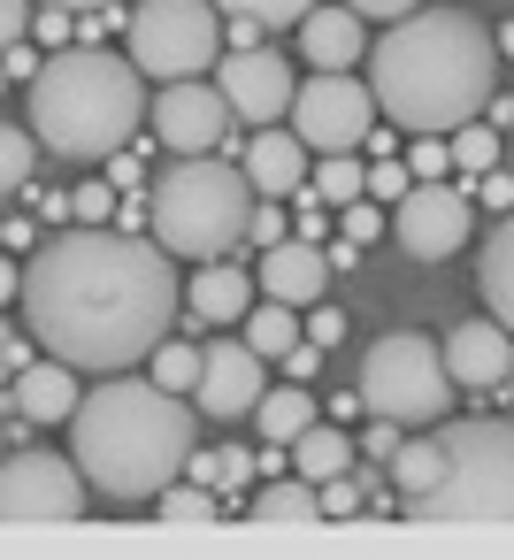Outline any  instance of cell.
<instances>
[{
	"instance_id": "obj_1",
	"label": "cell",
	"mask_w": 514,
	"mask_h": 560,
	"mask_svg": "<svg viewBox=\"0 0 514 560\" xmlns=\"http://www.w3.org/2000/svg\"><path fill=\"white\" fill-rule=\"evenodd\" d=\"M24 330L70 369H139L177 323V261L116 223H62L24 261Z\"/></svg>"
},
{
	"instance_id": "obj_2",
	"label": "cell",
	"mask_w": 514,
	"mask_h": 560,
	"mask_svg": "<svg viewBox=\"0 0 514 560\" xmlns=\"http://www.w3.org/2000/svg\"><path fill=\"white\" fill-rule=\"evenodd\" d=\"M369 93L392 131H453L499 93V39L468 9H407L369 47Z\"/></svg>"
},
{
	"instance_id": "obj_3",
	"label": "cell",
	"mask_w": 514,
	"mask_h": 560,
	"mask_svg": "<svg viewBox=\"0 0 514 560\" xmlns=\"http://www.w3.org/2000/svg\"><path fill=\"white\" fill-rule=\"evenodd\" d=\"M185 453H192L185 392H162L154 376H124V369L108 384L78 392L70 460L85 468L93 499H108V506H154V491L185 476Z\"/></svg>"
},
{
	"instance_id": "obj_4",
	"label": "cell",
	"mask_w": 514,
	"mask_h": 560,
	"mask_svg": "<svg viewBox=\"0 0 514 560\" xmlns=\"http://www.w3.org/2000/svg\"><path fill=\"white\" fill-rule=\"evenodd\" d=\"M147 124V78L139 62L108 47H55L32 78V131L62 162H108Z\"/></svg>"
},
{
	"instance_id": "obj_5",
	"label": "cell",
	"mask_w": 514,
	"mask_h": 560,
	"mask_svg": "<svg viewBox=\"0 0 514 560\" xmlns=\"http://www.w3.org/2000/svg\"><path fill=\"white\" fill-rule=\"evenodd\" d=\"M254 185L238 162L223 154H170L162 177H147V238L170 261H223L231 246H246V215H254Z\"/></svg>"
},
{
	"instance_id": "obj_6",
	"label": "cell",
	"mask_w": 514,
	"mask_h": 560,
	"mask_svg": "<svg viewBox=\"0 0 514 560\" xmlns=\"http://www.w3.org/2000/svg\"><path fill=\"white\" fill-rule=\"evenodd\" d=\"M445 483L422 499L414 522H514V415L437 422Z\"/></svg>"
},
{
	"instance_id": "obj_7",
	"label": "cell",
	"mask_w": 514,
	"mask_h": 560,
	"mask_svg": "<svg viewBox=\"0 0 514 560\" xmlns=\"http://www.w3.org/2000/svg\"><path fill=\"white\" fill-rule=\"evenodd\" d=\"M453 376H445V353L422 338V330H384L376 346H369V361H361V384H353V399L369 407V415H384V422H399V430H430V422H445L453 415Z\"/></svg>"
},
{
	"instance_id": "obj_8",
	"label": "cell",
	"mask_w": 514,
	"mask_h": 560,
	"mask_svg": "<svg viewBox=\"0 0 514 560\" xmlns=\"http://www.w3.org/2000/svg\"><path fill=\"white\" fill-rule=\"evenodd\" d=\"M131 62L139 78H200L223 62V9L215 0H139L131 9Z\"/></svg>"
},
{
	"instance_id": "obj_9",
	"label": "cell",
	"mask_w": 514,
	"mask_h": 560,
	"mask_svg": "<svg viewBox=\"0 0 514 560\" xmlns=\"http://www.w3.org/2000/svg\"><path fill=\"white\" fill-rule=\"evenodd\" d=\"M284 116H292V131H300L307 154H353L376 131V93L353 70H315V78L292 85V108Z\"/></svg>"
},
{
	"instance_id": "obj_10",
	"label": "cell",
	"mask_w": 514,
	"mask_h": 560,
	"mask_svg": "<svg viewBox=\"0 0 514 560\" xmlns=\"http://www.w3.org/2000/svg\"><path fill=\"white\" fill-rule=\"evenodd\" d=\"M93 483L62 453H9L0 460V522H85Z\"/></svg>"
},
{
	"instance_id": "obj_11",
	"label": "cell",
	"mask_w": 514,
	"mask_h": 560,
	"mask_svg": "<svg viewBox=\"0 0 514 560\" xmlns=\"http://www.w3.org/2000/svg\"><path fill=\"white\" fill-rule=\"evenodd\" d=\"M231 101L200 78H170L154 101H147V131L162 139V154H215L231 139Z\"/></svg>"
},
{
	"instance_id": "obj_12",
	"label": "cell",
	"mask_w": 514,
	"mask_h": 560,
	"mask_svg": "<svg viewBox=\"0 0 514 560\" xmlns=\"http://www.w3.org/2000/svg\"><path fill=\"white\" fill-rule=\"evenodd\" d=\"M468 231H476V208H468V192H453V185H407L399 200H392V238L414 254V261H445V254H460L468 246Z\"/></svg>"
},
{
	"instance_id": "obj_13",
	"label": "cell",
	"mask_w": 514,
	"mask_h": 560,
	"mask_svg": "<svg viewBox=\"0 0 514 560\" xmlns=\"http://www.w3.org/2000/svg\"><path fill=\"white\" fill-rule=\"evenodd\" d=\"M292 62L277 55V47H231L223 62H215V93L231 101V116L238 124H284V108H292Z\"/></svg>"
},
{
	"instance_id": "obj_14",
	"label": "cell",
	"mask_w": 514,
	"mask_h": 560,
	"mask_svg": "<svg viewBox=\"0 0 514 560\" xmlns=\"http://www.w3.org/2000/svg\"><path fill=\"white\" fill-rule=\"evenodd\" d=\"M261 392H269V361H261L246 338H215V346H200L192 407H200L208 422H238V415H254Z\"/></svg>"
},
{
	"instance_id": "obj_15",
	"label": "cell",
	"mask_w": 514,
	"mask_h": 560,
	"mask_svg": "<svg viewBox=\"0 0 514 560\" xmlns=\"http://www.w3.org/2000/svg\"><path fill=\"white\" fill-rule=\"evenodd\" d=\"M445 353V376L460 384V392H499L506 384V369H514V330L506 323H453V338L437 346Z\"/></svg>"
},
{
	"instance_id": "obj_16",
	"label": "cell",
	"mask_w": 514,
	"mask_h": 560,
	"mask_svg": "<svg viewBox=\"0 0 514 560\" xmlns=\"http://www.w3.org/2000/svg\"><path fill=\"white\" fill-rule=\"evenodd\" d=\"M292 32H300V62H315V70H353L369 55V16L346 9V0H315Z\"/></svg>"
},
{
	"instance_id": "obj_17",
	"label": "cell",
	"mask_w": 514,
	"mask_h": 560,
	"mask_svg": "<svg viewBox=\"0 0 514 560\" xmlns=\"http://www.w3.org/2000/svg\"><path fill=\"white\" fill-rule=\"evenodd\" d=\"M246 185L261 192V200H292L300 185H307V147H300V131L292 124H261L254 139H246Z\"/></svg>"
},
{
	"instance_id": "obj_18",
	"label": "cell",
	"mask_w": 514,
	"mask_h": 560,
	"mask_svg": "<svg viewBox=\"0 0 514 560\" xmlns=\"http://www.w3.org/2000/svg\"><path fill=\"white\" fill-rule=\"evenodd\" d=\"M323 284H330V254H323L315 238H277V246H261V292H269V300L307 307V300H323Z\"/></svg>"
},
{
	"instance_id": "obj_19",
	"label": "cell",
	"mask_w": 514,
	"mask_h": 560,
	"mask_svg": "<svg viewBox=\"0 0 514 560\" xmlns=\"http://www.w3.org/2000/svg\"><path fill=\"white\" fill-rule=\"evenodd\" d=\"M9 399H16V415L24 422H70L78 415V369L70 361H24L16 376H9Z\"/></svg>"
},
{
	"instance_id": "obj_20",
	"label": "cell",
	"mask_w": 514,
	"mask_h": 560,
	"mask_svg": "<svg viewBox=\"0 0 514 560\" xmlns=\"http://www.w3.org/2000/svg\"><path fill=\"white\" fill-rule=\"evenodd\" d=\"M384 483H392V506H399V514H422V499L445 483V445H437V430L399 438V453L384 460Z\"/></svg>"
},
{
	"instance_id": "obj_21",
	"label": "cell",
	"mask_w": 514,
	"mask_h": 560,
	"mask_svg": "<svg viewBox=\"0 0 514 560\" xmlns=\"http://www.w3.org/2000/svg\"><path fill=\"white\" fill-rule=\"evenodd\" d=\"M246 300H254V284H246V269L231 254L223 261H200L192 284H185V315L192 323H246Z\"/></svg>"
},
{
	"instance_id": "obj_22",
	"label": "cell",
	"mask_w": 514,
	"mask_h": 560,
	"mask_svg": "<svg viewBox=\"0 0 514 560\" xmlns=\"http://www.w3.org/2000/svg\"><path fill=\"white\" fill-rule=\"evenodd\" d=\"M476 292H483V307H491V323H506L514 330V208L491 223V238H483V261H476Z\"/></svg>"
},
{
	"instance_id": "obj_23",
	"label": "cell",
	"mask_w": 514,
	"mask_h": 560,
	"mask_svg": "<svg viewBox=\"0 0 514 560\" xmlns=\"http://www.w3.org/2000/svg\"><path fill=\"white\" fill-rule=\"evenodd\" d=\"M307 422H315V392H307L300 376H292V384H269V392L254 399V430H261L269 445H292Z\"/></svg>"
},
{
	"instance_id": "obj_24",
	"label": "cell",
	"mask_w": 514,
	"mask_h": 560,
	"mask_svg": "<svg viewBox=\"0 0 514 560\" xmlns=\"http://www.w3.org/2000/svg\"><path fill=\"white\" fill-rule=\"evenodd\" d=\"M284 453L300 460V476H307V483H330L338 468H353V438H346V430H323V422H307Z\"/></svg>"
},
{
	"instance_id": "obj_25",
	"label": "cell",
	"mask_w": 514,
	"mask_h": 560,
	"mask_svg": "<svg viewBox=\"0 0 514 560\" xmlns=\"http://www.w3.org/2000/svg\"><path fill=\"white\" fill-rule=\"evenodd\" d=\"M246 514H254V522H323V483H307V476L269 483V491H254Z\"/></svg>"
},
{
	"instance_id": "obj_26",
	"label": "cell",
	"mask_w": 514,
	"mask_h": 560,
	"mask_svg": "<svg viewBox=\"0 0 514 560\" xmlns=\"http://www.w3.org/2000/svg\"><path fill=\"white\" fill-rule=\"evenodd\" d=\"M300 192H315L323 208H346V200H361V192H369V170H361L353 154H315V177H307Z\"/></svg>"
},
{
	"instance_id": "obj_27",
	"label": "cell",
	"mask_w": 514,
	"mask_h": 560,
	"mask_svg": "<svg viewBox=\"0 0 514 560\" xmlns=\"http://www.w3.org/2000/svg\"><path fill=\"white\" fill-rule=\"evenodd\" d=\"M246 346H254L261 361H284V353L300 346V307H284V300L254 307V315H246Z\"/></svg>"
},
{
	"instance_id": "obj_28",
	"label": "cell",
	"mask_w": 514,
	"mask_h": 560,
	"mask_svg": "<svg viewBox=\"0 0 514 560\" xmlns=\"http://www.w3.org/2000/svg\"><path fill=\"white\" fill-rule=\"evenodd\" d=\"M32 170H39V131H24V124H0V200L32 192Z\"/></svg>"
},
{
	"instance_id": "obj_29",
	"label": "cell",
	"mask_w": 514,
	"mask_h": 560,
	"mask_svg": "<svg viewBox=\"0 0 514 560\" xmlns=\"http://www.w3.org/2000/svg\"><path fill=\"white\" fill-rule=\"evenodd\" d=\"M445 147H453V170H460V177H483V170H499V154H506V147H499V124H476V116L453 124Z\"/></svg>"
},
{
	"instance_id": "obj_30",
	"label": "cell",
	"mask_w": 514,
	"mask_h": 560,
	"mask_svg": "<svg viewBox=\"0 0 514 560\" xmlns=\"http://www.w3.org/2000/svg\"><path fill=\"white\" fill-rule=\"evenodd\" d=\"M147 361H154L147 376H154L162 392H192V384H200V346H185V338H162Z\"/></svg>"
},
{
	"instance_id": "obj_31",
	"label": "cell",
	"mask_w": 514,
	"mask_h": 560,
	"mask_svg": "<svg viewBox=\"0 0 514 560\" xmlns=\"http://www.w3.org/2000/svg\"><path fill=\"white\" fill-rule=\"evenodd\" d=\"M154 514H162V522H215L223 499H215L208 483H162V491H154Z\"/></svg>"
},
{
	"instance_id": "obj_32",
	"label": "cell",
	"mask_w": 514,
	"mask_h": 560,
	"mask_svg": "<svg viewBox=\"0 0 514 560\" xmlns=\"http://www.w3.org/2000/svg\"><path fill=\"white\" fill-rule=\"evenodd\" d=\"M215 9H223V16H254V24H269V32H292L315 0H215Z\"/></svg>"
},
{
	"instance_id": "obj_33",
	"label": "cell",
	"mask_w": 514,
	"mask_h": 560,
	"mask_svg": "<svg viewBox=\"0 0 514 560\" xmlns=\"http://www.w3.org/2000/svg\"><path fill=\"white\" fill-rule=\"evenodd\" d=\"M407 170H414V185H430V177H453V147H445L437 131H414V147H407Z\"/></svg>"
},
{
	"instance_id": "obj_34",
	"label": "cell",
	"mask_w": 514,
	"mask_h": 560,
	"mask_svg": "<svg viewBox=\"0 0 514 560\" xmlns=\"http://www.w3.org/2000/svg\"><path fill=\"white\" fill-rule=\"evenodd\" d=\"M70 223H116V185H78L70 192Z\"/></svg>"
},
{
	"instance_id": "obj_35",
	"label": "cell",
	"mask_w": 514,
	"mask_h": 560,
	"mask_svg": "<svg viewBox=\"0 0 514 560\" xmlns=\"http://www.w3.org/2000/svg\"><path fill=\"white\" fill-rule=\"evenodd\" d=\"M338 215H346V223H338V238H353V246H369V238L384 231V215H376V200H369V192H361V200H346Z\"/></svg>"
},
{
	"instance_id": "obj_36",
	"label": "cell",
	"mask_w": 514,
	"mask_h": 560,
	"mask_svg": "<svg viewBox=\"0 0 514 560\" xmlns=\"http://www.w3.org/2000/svg\"><path fill=\"white\" fill-rule=\"evenodd\" d=\"M361 491H376V476L361 483V476H346V468H338V476L323 483V514H361Z\"/></svg>"
},
{
	"instance_id": "obj_37",
	"label": "cell",
	"mask_w": 514,
	"mask_h": 560,
	"mask_svg": "<svg viewBox=\"0 0 514 560\" xmlns=\"http://www.w3.org/2000/svg\"><path fill=\"white\" fill-rule=\"evenodd\" d=\"M407 185H414V170H407V162H376V170H369V200H399Z\"/></svg>"
},
{
	"instance_id": "obj_38",
	"label": "cell",
	"mask_w": 514,
	"mask_h": 560,
	"mask_svg": "<svg viewBox=\"0 0 514 560\" xmlns=\"http://www.w3.org/2000/svg\"><path fill=\"white\" fill-rule=\"evenodd\" d=\"M246 476H254V460H246V445H223V453H215V483H208V491H238Z\"/></svg>"
},
{
	"instance_id": "obj_39",
	"label": "cell",
	"mask_w": 514,
	"mask_h": 560,
	"mask_svg": "<svg viewBox=\"0 0 514 560\" xmlns=\"http://www.w3.org/2000/svg\"><path fill=\"white\" fill-rule=\"evenodd\" d=\"M476 200H483L491 215H506V208H514V170H483V177H476Z\"/></svg>"
},
{
	"instance_id": "obj_40",
	"label": "cell",
	"mask_w": 514,
	"mask_h": 560,
	"mask_svg": "<svg viewBox=\"0 0 514 560\" xmlns=\"http://www.w3.org/2000/svg\"><path fill=\"white\" fill-rule=\"evenodd\" d=\"M277 238H284V215L254 200V215H246V246H277Z\"/></svg>"
},
{
	"instance_id": "obj_41",
	"label": "cell",
	"mask_w": 514,
	"mask_h": 560,
	"mask_svg": "<svg viewBox=\"0 0 514 560\" xmlns=\"http://www.w3.org/2000/svg\"><path fill=\"white\" fill-rule=\"evenodd\" d=\"M307 338H315V346H338V338H346V315H338V307H315V300H307Z\"/></svg>"
},
{
	"instance_id": "obj_42",
	"label": "cell",
	"mask_w": 514,
	"mask_h": 560,
	"mask_svg": "<svg viewBox=\"0 0 514 560\" xmlns=\"http://www.w3.org/2000/svg\"><path fill=\"white\" fill-rule=\"evenodd\" d=\"M32 32V0H0V47H16Z\"/></svg>"
},
{
	"instance_id": "obj_43",
	"label": "cell",
	"mask_w": 514,
	"mask_h": 560,
	"mask_svg": "<svg viewBox=\"0 0 514 560\" xmlns=\"http://www.w3.org/2000/svg\"><path fill=\"white\" fill-rule=\"evenodd\" d=\"M39 62H47V55H39V47H24V39H16V47H0V70H9V78H24V85L39 78Z\"/></svg>"
},
{
	"instance_id": "obj_44",
	"label": "cell",
	"mask_w": 514,
	"mask_h": 560,
	"mask_svg": "<svg viewBox=\"0 0 514 560\" xmlns=\"http://www.w3.org/2000/svg\"><path fill=\"white\" fill-rule=\"evenodd\" d=\"M32 32H39L47 47H62V39H70V9H32Z\"/></svg>"
},
{
	"instance_id": "obj_45",
	"label": "cell",
	"mask_w": 514,
	"mask_h": 560,
	"mask_svg": "<svg viewBox=\"0 0 514 560\" xmlns=\"http://www.w3.org/2000/svg\"><path fill=\"white\" fill-rule=\"evenodd\" d=\"M346 9H361V16H376V24H392V16L422 9V0H346Z\"/></svg>"
},
{
	"instance_id": "obj_46",
	"label": "cell",
	"mask_w": 514,
	"mask_h": 560,
	"mask_svg": "<svg viewBox=\"0 0 514 560\" xmlns=\"http://www.w3.org/2000/svg\"><path fill=\"white\" fill-rule=\"evenodd\" d=\"M261 32H269V24H254V16H231V24H223V47H261Z\"/></svg>"
},
{
	"instance_id": "obj_47",
	"label": "cell",
	"mask_w": 514,
	"mask_h": 560,
	"mask_svg": "<svg viewBox=\"0 0 514 560\" xmlns=\"http://www.w3.org/2000/svg\"><path fill=\"white\" fill-rule=\"evenodd\" d=\"M392 453H399V422L376 415V430H369V460H392Z\"/></svg>"
},
{
	"instance_id": "obj_48",
	"label": "cell",
	"mask_w": 514,
	"mask_h": 560,
	"mask_svg": "<svg viewBox=\"0 0 514 560\" xmlns=\"http://www.w3.org/2000/svg\"><path fill=\"white\" fill-rule=\"evenodd\" d=\"M284 369H292V376H300V384H307V376H315V369H323V346H292V353H284Z\"/></svg>"
},
{
	"instance_id": "obj_49",
	"label": "cell",
	"mask_w": 514,
	"mask_h": 560,
	"mask_svg": "<svg viewBox=\"0 0 514 560\" xmlns=\"http://www.w3.org/2000/svg\"><path fill=\"white\" fill-rule=\"evenodd\" d=\"M24 361H32V346H24V338H9V330H0V376H16Z\"/></svg>"
},
{
	"instance_id": "obj_50",
	"label": "cell",
	"mask_w": 514,
	"mask_h": 560,
	"mask_svg": "<svg viewBox=\"0 0 514 560\" xmlns=\"http://www.w3.org/2000/svg\"><path fill=\"white\" fill-rule=\"evenodd\" d=\"M47 9H70V16H85V9H116V0H47Z\"/></svg>"
},
{
	"instance_id": "obj_51",
	"label": "cell",
	"mask_w": 514,
	"mask_h": 560,
	"mask_svg": "<svg viewBox=\"0 0 514 560\" xmlns=\"http://www.w3.org/2000/svg\"><path fill=\"white\" fill-rule=\"evenodd\" d=\"M16 284H24V269H9V261H0V300H16Z\"/></svg>"
},
{
	"instance_id": "obj_52",
	"label": "cell",
	"mask_w": 514,
	"mask_h": 560,
	"mask_svg": "<svg viewBox=\"0 0 514 560\" xmlns=\"http://www.w3.org/2000/svg\"><path fill=\"white\" fill-rule=\"evenodd\" d=\"M506 170H514V124H506Z\"/></svg>"
},
{
	"instance_id": "obj_53",
	"label": "cell",
	"mask_w": 514,
	"mask_h": 560,
	"mask_svg": "<svg viewBox=\"0 0 514 560\" xmlns=\"http://www.w3.org/2000/svg\"><path fill=\"white\" fill-rule=\"evenodd\" d=\"M0 85H9V70H0Z\"/></svg>"
}]
</instances>
